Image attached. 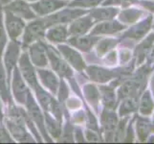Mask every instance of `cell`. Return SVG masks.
Returning a JSON list of instances; mask_svg holds the SVG:
<instances>
[{
  "label": "cell",
  "instance_id": "obj_8",
  "mask_svg": "<svg viewBox=\"0 0 154 144\" xmlns=\"http://www.w3.org/2000/svg\"><path fill=\"white\" fill-rule=\"evenodd\" d=\"M47 55H48V59L50 60L53 69H54L58 75L62 77L72 76L73 72L70 66L67 65V62L65 61L62 60L60 57V55L51 46H47Z\"/></svg>",
  "mask_w": 154,
  "mask_h": 144
},
{
  "label": "cell",
  "instance_id": "obj_6",
  "mask_svg": "<svg viewBox=\"0 0 154 144\" xmlns=\"http://www.w3.org/2000/svg\"><path fill=\"white\" fill-rule=\"evenodd\" d=\"M85 14V11L82 10H63L61 12H58L50 17L43 18L44 22L46 24V27L48 28L51 25L58 24V23H64L68 21L74 20L81 17L82 14Z\"/></svg>",
  "mask_w": 154,
  "mask_h": 144
},
{
  "label": "cell",
  "instance_id": "obj_7",
  "mask_svg": "<svg viewBox=\"0 0 154 144\" xmlns=\"http://www.w3.org/2000/svg\"><path fill=\"white\" fill-rule=\"evenodd\" d=\"M5 10L10 11L11 13L17 15V17L25 19H35L36 14L32 10L31 5H29L24 0H14L8 3L5 7Z\"/></svg>",
  "mask_w": 154,
  "mask_h": 144
},
{
  "label": "cell",
  "instance_id": "obj_12",
  "mask_svg": "<svg viewBox=\"0 0 154 144\" xmlns=\"http://www.w3.org/2000/svg\"><path fill=\"white\" fill-rule=\"evenodd\" d=\"M13 89L15 100L20 104H26L27 96L29 94L27 87L23 82L22 76H21L18 69L14 68V80H13Z\"/></svg>",
  "mask_w": 154,
  "mask_h": 144
},
{
  "label": "cell",
  "instance_id": "obj_18",
  "mask_svg": "<svg viewBox=\"0 0 154 144\" xmlns=\"http://www.w3.org/2000/svg\"><path fill=\"white\" fill-rule=\"evenodd\" d=\"M35 90L36 92V96H38V102H39V104L42 108L47 111L53 110L54 106L56 105V101L53 99L46 91H44V90L42 89L38 85L35 87Z\"/></svg>",
  "mask_w": 154,
  "mask_h": 144
},
{
  "label": "cell",
  "instance_id": "obj_11",
  "mask_svg": "<svg viewBox=\"0 0 154 144\" xmlns=\"http://www.w3.org/2000/svg\"><path fill=\"white\" fill-rule=\"evenodd\" d=\"M26 105H27V108H28V115H29V117L35 122V123L36 124V126L39 128L41 134L47 136V134H46V132H45L43 115H42L41 111H40V110L38 108V106L36 105V103L35 102L33 96H32L30 93L27 96ZM47 138H48V139L50 140V138L48 136H47Z\"/></svg>",
  "mask_w": 154,
  "mask_h": 144
},
{
  "label": "cell",
  "instance_id": "obj_4",
  "mask_svg": "<svg viewBox=\"0 0 154 144\" xmlns=\"http://www.w3.org/2000/svg\"><path fill=\"white\" fill-rule=\"evenodd\" d=\"M19 72L22 78L25 79V81L28 83V85L32 88L35 89V87L38 85V78H36L35 70L33 65H32L27 53H23L19 58Z\"/></svg>",
  "mask_w": 154,
  "mask_h": 144
},
{
  "label": "cell",
  "instance_id": "obj_29",
  "mask_svg": "<svg viewBox=\"0 0 154 144\" xmlns=\"http://www.w3.org/2000/svg\"><path fill=\"white\" fill-rule=\"evenodd\" d=\"M28 1H36V0H28Z\"/></svg>",
  "mask_w": 154,
  "mask_h": 144
},
{
  "label": "cell",
  "instance_id": "obj_16",
  "mask_svg": "<svg viewBox=\"0 0 154 144\" xmlns=\"http://www.w3.org/2000/svg\"><path fill=\"white\" fill-rule=\"evenodd\" d=\"M38 76L46 88H48L54 95L57 93L58 84L60 83H58V80L54 73L51 70L38 69Z\"/></svg>",
  "mask_w": 154,
  "mask_h": 144
},
{
  "label": "cell",
  "instance_id": "obj_9",
  "mask_svg": "<svg viewBox=\"0 0 154 144\" xmlns=\"http://www.w3.org/2000/svg\"><path fill=\"white\" fill-rule=\"evenodd\" d=\"M67 5L65 0H38L31 5L33 11L38 15H45L56 12Z\"/></svg>",
  "mask_w": 154,
  "mask_h": 144
},
{
  "label": "cell",
  "instance_id": "obj_2",
  "mask_svg": "<svg viewBox=\"0 0 154 144\" xmlns=\"http://www.w3.org/2000/svg\"><path fill=\"white\" fill-rule=\"evenodd\" d=\"M47 29L43 18L35 19L33 22L27 25L23 35L24 46L32 44L35 41L40 40L44 37L45 30Z\"/></svg>",
  "mask_w": 154,
  "mask_h": 144
},
{
  "label": "cell",
  "instance_id": "obj_22",
  "mask_svg": "<svg viewBox=\"0 0 154 144\" xmlns=\"http://www.w3.org/2000/svg\"><path fill=\"white\" fill-rule=\"evenodd\" d=\"M6 43H7V34L3 25L2 15L0 14V58L2 56V53L5 46H6Z\"/></svg>",
  "mask_w": 154,
  "mask_h": 144
},
{
  "label": "cell",
  "instance_id": "obj_27",
  "mask_svg": "<svg viewBox=\"0 0 154 144\" xmlns=\"http://www.w3.org/2000/svg\"><path fill=\"white\" fill-rule=\"evenodd\" d=\"M10 2H11V0H0V3L3 4V5H7Z\"/></svg>",
  "mask_w": 154,
  "mask_h": 144
},
{
  "label": "cell",
  "instance_id": "obj_1",
  "mask_svg": "<svg viewBox=\"0 0 154 144\" xmlns=\"http://www.w3.org/2000/svg\"><path fill=\"white\" fill-rule=\"evenodd\" d=\"M6 123L10 133L17 140L23 142L34 141L27 131L25 130L24 113L22 110H20V109L11 107L9 109V115Z\"/></svg>",
  "mask_w": 154,
  "mask_h": 144
},
{
  "label": "cell",
  "instance_id": "obj_19",
  "mask_svg": "<svg viewBox=\"0 0 154 144\" xmlns=\"http://www.w3.org/2000/svg\"><path fill=\"white\" fill-rule=\"evenodd\" d=\"M8 85H9L8 76L6 75V72H5L1 62H0V94H1L2 99L5 102H8L10 98Z\"/></svg>",
  "mask_w": 154,
  "mask_h": 144
},
{
  "label": "cell",
  "instance_id": "obj_26",
  "mask_svg": "<svg viewBox=\"0 0 154 144\" xmlns=\"http://www.w3.org/2000/svg\"><path fill=\"white\" fill-rule=\"evenodd\" d=\"M87 139L89 140V141H99V138H98V136L94 134V133H92V135H91V133L90 132H87Z\"/></svg>",
  "mask_w": 154,
  "mask_h": 144
},
{
  "label": "cell",
  "instance_id": "obj_20",
  "mask_svg": "<svg viewBox=\"0 0 154 144\" xmlns=\"http://www.w3.org/2000/svg\"><path fill=\"white\" fill-rule=\"evenodd\" d=\"M46 126L48 128L49 133L54 137H58L61 135V128L60 123L49 115L46 116Z\"/></svg>",
  "mask_w": 154,
  "mask_h": 144
},
{
  "label": "cell",
  "instance_id": "obj_10",
  "mask_svg": "<svg viewBox=\"0 0 154 144\" xmlns=\"http://www.w3.org/2000/svg\"><path fill=\"white\" fill-rule=\"evenodd\" d=\"M19 43L15 40H13L10 42L7 50L5 52V57H4V62H5V68L8 74V80L10 81L11 78V73L14 70L18 58H19Z\"/></svg>",
  "mask_w": 154,
  "mask_h": 144
},
{
  "label": "cell",
  "instance_id": "obj_13",
  "mask_svg": "<svg viewBox=\"0 0 154 144\" xmlns=\"http://www.w3.org/2000/svg\"><path fill=\"white\" fill-rule=\"evenodd\" d=\"M57 48L61 54L64 56L67 62L70 63L73 67L78 69L79 71H82L85 67V63H84L82 56L76 50H74L73 48H70L66 45H58Z\"/></svg>",
  "mask_w": 154,
  "mask_h": 144
},
{
  "label": "cell",
  "instance_id": "obj_17",
  "mask_svg": "<svg viewBox=\"0 0 154 144\" xmlns=\"http://www.w3.org/2000/svg\"><path fill=\"white\" fill-rule=\"evenodd\" d=\"M69 43L74 47L82 51H89L96 42V39L90 38V37H81V36H74L71 39H69Z\"/></svg>",
  "mask_w": 154,
  "mask_h": 144
},
{
  "label": "cell",
  "instance_id": "obj_5",
  "mask_svg": "<svg viewBox=\"0 0 154 144\" xmlns=\"http://www.w3.org/2000/svg\"><path fill=\"white\" fill-rule=\"evenodd\" d=\"M30 60L38 67H44L48 62L47 46L41 40L35 41L30 46Z\"/></svg>",
  "mask_w": 154,
  "mask_h": 144
},
{
  "label": "cell",
  "instance_id": "obj_25",
  "mask_svg": "<svg viewBox=\"0 0 154 144\" xmlns=\"http://www.w3.org/2000/svg\"><path fill=\"white\" fill-rule=\"evenodd\" d=\"M61 88H60V100L62 101V100H64L67 96H68V90H67V87H66V85L64 83H62L61 85Z\"/></svg>",
  "mask_w": 154,
  "mask_h": 144
},
{
  "label": "cell",
  "instance_id": "obj_3",
  "mask_svg": "<svg viewBox=\"0 0 154 144\" xmlns=\"http://www.w3.org/2000/svg\"><path fill=\"white\" fill-rule=\"evenodd\" d=\"M5 26L10 38L12 40H17L22 35L25 23L21 18L14 14L8 10H5Z\"/></svg>",
  "mask_w": 154,
  "mask_h": 144
},
{
  "label": "cell",
  "instance_id": "obj_15",
  "mask_svg": "<svg viewBox=\"0 0 154 144\" xmlns=\"http://www.w3.org/2000/svg\"><path fill=\"white\" fill-rule=\"evenodd\" d=\"M91 26H92L91 18L83 17L78 19L76 18L71 23L70 27L68 29V33L69 35H73V36H82L83 34H85Z\"/></svg>",
  "mask_w": 154,
  "mask_h": 144
},
{
  "label": "cell",
  "instance_id": "obj_28",
  "mask_svg": "<svg viewBox=\"0 0 154 144\" xmlns=\"http://www.w3.org/2000/svg\"><path fill=\"white\" fill-rule=\"evenodd\" d=\"M3 121V114H2V110H1V107H0V122Z\"/></svg>",
  "mask_w": 154,
  "mask_h": 144
},
{
  "label": "cell",
  "instance_id": "obj_23",
  "mask_svg": "<svg viewBox=\"0 0 154 144\" xmlns=\"http://www.w3.org/2000/svg\"><path fill=\"white\" fill-rule=\"evenodd\" d=\"M100 0H75L69 4L71 7H91L99 3Z\"/></svg>",
  "mask_w": 154,
  "mask_h": 144
},
{
  "label": "cell",
  "instance_id": "obj_14",
  "mask_svg": "<svg viewBox=\"0 0 154 144\" xmlns=\"http://www.w3.org/2000/svg\"><path fill=\"white\" fill-rule=\"evenodd\" d=\"M46 38L51 42L54 43H58V42H64L68 36V28L67 26L62 25V24H57L56 26L49 28V30L46 33Z\"/></svg>",
  "mask_w": 154,
  "mask_h": 144
},
{
  "label": "cell",
  "instance_id": "obj_24",
  "mask_svg": "<svg viewBox=\"0 0 154 144\" xmlns=\"http://www.w3.org/2000/svg\"><path fill=\"white\" fill-rule=\"evenodd\" d=\"M0 142H12L8 133L3 129L2 126H0Z\"/></svg>",
  "mask_w": 154,
  "mask_h": 144
},
{
  "label": "cell",
  "instance_id": "obj_21",
  "mask_svg": "<svg viewBox=\"0 0 154 144\" xmlns=\"http://www.w3.org/2000/svg\"><path fill=\"white\" fill-rule=\"evenodd\" d=\"M116 26L112 23H103L98 25L96 28L92 31V34H107L110 32L116 31Z\"/></svg>",
  "mask_w": 154,
  "mask_h": 144
}]
</instances>
